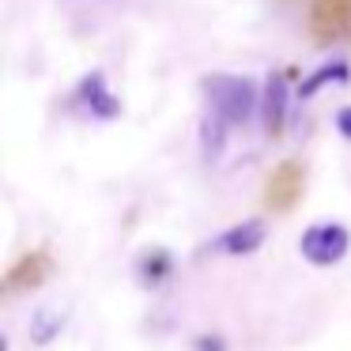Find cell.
I'll use <instances>...</instances> for the list:
<instances>
[{"instance_id": "obj_5", "label": "cell", "mask_w": 351, "mask_h": 351, "mask_svg": "<svg viewBox=\"0 0 351 351\" xmlns=\"http://www.w3.org/2000/svg\"><path fill=\"white\" fill-rule=\"evenodd\" d=\"M261 245H265V223L261 219H245L215 238V250L227 257H245V253H257Z\"/></svg>"}, {"instance_id": "obj_14", "label": "cell", "mask_w": 351, "mask_h": 351, "mask_svg": "<svg viewBox=\"0 0 351 351\" xmlns=\"http://www.w3.org/2000/svg\"><path fill=\"white\" fill-rule=\"evenodd\" d=\"M197 351H227V348H223L219 336H200V340H197Z\"/></svg>"}, {"instance_id": "obj_9", "label": "cell", "mask_w": 351, "mask_h": 351, "mask_svg": "<svg viewBox=\"0 0 351 351\" xmlns=\"http://www.w3.org/2000/svg\"><path fill=\"white\" fill-rule=\"evenodd\" d=\"M46 265L49 261L42 257V253H31V257H23L16 268L8 272V291H16V287H34V283L46 276Z\"/></svg>"}, {"instance_id": "obj_8", "label": "cell", "mask_w": 351, "mask_h": 351, "mask_svg": "<svg viewBox=\"0 0 351 351\" xmlns=\"http://www.w3.org/2000/svg\"><path fill=\"white\" fill-rule=\"evenodd\" d=\"M348 80H351V64H348V61H328V64H321L317 72H310V76L298 84V99H313L321 87H328V84H348Z\"/></svg>"}, {"instance_id": "obj_13", "label": "cell", "mask_w": 351, "mask_h": 351, "mask_svg": "<svg viewBox=\"0 0 351 351\" xmlns=\"http://www.w3.org/2000/svg\"><path fill=\"white\" fill-rule=\"evenodd\" d=\"M336 129H340L343 140H351V106H343L340 114H336Z\"/></svg>"}, {"instance_id": "obj_6", "label": "cell", "mask_w": 351, "mask_h": 351, "mask_svg": "<svg viewBox=\"0 0 351 351\" xmlns=\"http://www.w3.org/2000/svg\"><path fill=\"white\" fill-rule=\"evenodd\" d=\"M298 193H302V167L298 162H280L272 170V178H268V204L291 208Z\"/></svg>"}, {"instance_id": "obj_11", "label": "cell", "mask_w": 351, "mask_h": 351, "mask_svg": "<svg viewBox=\"0 0 351 351\" xmlns=\"http://www.w3.org/2000/svg\"><path fill=\"white\" fill-rule=\"evenodd\" d=\"M170 272V253L167 250H147L140 257V280L144 283H159Z\"/></svg>"}, {"instance_id": "obj_1", "label": "cell", "mask_w": 351, "mask_h": 351, "mask_svg": "<svg viewBox=\"0 0 351 351\" xmlns=\"http://www.w3.org/2000/svg\"><path fill=\"white\" fill-rule=\"evenodd\" d=\"M200 91H204V99H208V110L227 125H245L253 117V110H261L257 87H253L245 76L212 72V76L200 80Z\"/></svg>"}, {"instance_id": "obj_3", "label": "cell", "mask_w": 351, "mask_h": 351, "mask_svg": "<svg viewBox=\"0 0 351 351\" xmlns=\"http://www.w3.org/2000/svg\"><path fill=\"white\" fill-rule=\"evenodd\" d=\"M72 99L80 102V110H87L91 117H102V121H114V117L121 114V99L110 91V84H106L102 72H87V76L80 80V87H76Z\"/></svg>"}, {"instance_id": "obj_2", "label": "cell", "mask_w": 351, "mask_h": 351, "mask_svg": "<svg viewBox=\"0 0 351 351\" xmlns=\"http://www.w3.org/2000/svg\"><path fill=\"white\" fill-rule=\"evenodd\" d=\"M348 245H351L348 227H340V223H313V227L302 234L298 250H302V257L310 261V265L328 268V265H336V261H343Z\"/></svg>"}, {"instance_id": "obj_7", "label": "cell", "mask_w": 351, "mask_h": 351, "mask_svg": "<svg viewBox=\"0 0 351 351\" xmlns=\"http://www.w3.org/2000/svg\"><path fill=\"white\" fill-rule=\"evenodd\" d=\"M351 27V0H313V31L321 38H336Z\"/></svg>"}, {"instance_id": "obj_12", "label": "cell", "mask_w": 351, "mask_h": 351, "mask_svg": "<svg viewBox=\"0 0 351 351\" xmlns=\"http://www.w3.org/2000/svg\"><path fill=\"white\" fill-rule=\"evenodd\" d=\"M227 121H219V117H204V125H200V140H204V155L208 159H215V155L223 152V140H227Z\"/></svg>"}, {"instance_id": "obj_10", "label": "cell", "mask_w": 351, "mask_h": 351, "mask_svg": "<svg viewBox=\"0 0 351 351\" xmlns=\"http://www.w3.org/2000/svg\"><path fill=\"white\" fill-rule=\"evenodd\" d=\"M64 328V313L61 310H38L31 317V336H34V343H49L57 332Z\"/></svg>"}, {"instance_id": "obj_4", "label": "cell", "mask_w": 351, "mask_h": 351, "mask_svg": "<svg viewBox=\"0 0 351 351\" xmlns=\"http://www.w3.org/2000/svg\"><path fill=\"white\" fill-rule=\"evenodd\" d=\"M287 76L283 72H272L265 84V95H261V125H265L268 136H280L283 125H287Z\"/></svg>"}]
</instances>
